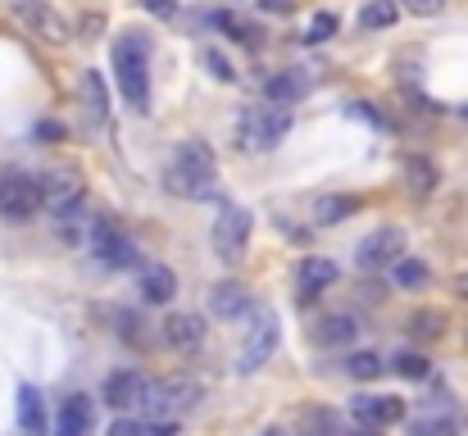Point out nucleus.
<instances>
[{"label": "nucleus", "instance_id": "obj_6", "mask_svg": "<svg viewBox=\"0 0 468 436\" xmlns=\"http://www.w3.org/2000/svg\"><path fill=\"white\" fill-rule=\"evenodd\" d=\"M405 259V227H373L364 242L355 246V268L360 273H382V268H396Z\"/></svg>", "mask_w": 468, "mask_h": 436}, {"label": "nucleus", "instance_id": "obj_24", "mask_svg": "<svg viewBox=\"0 0 468 436\" xmlns=\"http://www.w3.org/2000/svg\"><path fill=\"white\" fill-rule=\"evenodd\" d=\"M355 337H360L355 313H328V319L319 323V341H323V345H350Z\"/></svg>", "mask_w": 468, "mask_h": 436}, {"label": "nucleus", "instance_id": "obj_26", "mask_svg": "<svg viewBox=\"0 0 468 436\" xmlns=\"http://www.w3.org/2000/svg\"><path fill=\"white\" fill-rule=\"evenodd\" d=\"M214 28L223 32V36H232V42H242V46H255L259 42V28L250 23V19H242V14H214Z\"/></svg>", "mask_w": 468, "mask_h": 436}, {"label": "nucleus", "instance_id": "obj_40", "mask_svg": "<svg viewBox=\"0 0 468 436\" xmlns=\"http://www.w3.org/2000/svg\"><path fill=\"white\" fill-rule=\"evenodd\" d=\"M455 296H459V300H468V268L455 277Z\"/></svg>", "mask_w": 468, "mask_h": 436}, {"label": "nucleus", "instance_id": "obj_21", "mask_svg": "<svg viewBox=\"0 0 468 436\" xmlns=\"http://www.w3.org/2000/svg\"><path fill=\"white\" fill-rule=\"evenodd\" d=\"M350 214H360V201H355V195H319V201H314V223H319V227H337V223H345Z\"/></svg>", "mask_w": 468, "mask_h": 436}, {"label": "nucleus", "instance_id": "obj_1", "mask_svg": "<svg viewBox=\"0 0 468 436\" xmlns=\"http://www.w3.org/2000/svg\"><path fill=\"white\" fill-rule=\"evenodd\" d=\"M214 150L205 141H182L173 164L164 169V186L173 195H182V201H214Z\"/></svg>", "mask_w": 468, "mask_h": 436}, {"label": "nucleus", "instance_id": "obj_39", "mask_svg": "<svg viewBox=\"0 0 468 436\" xmlns=\"http://www.w3.org/2000/svg\"><path fill=\"white\" fill-rule=\"evenodd\" d=\"M36 137H46V141H59V137H64V128H59V123H36Z\"/></svg>", "mask_w": 468, "mask_h": 436}, {"label": "nucleus", "instance_id": "obj_17", "mask_svg": "<svg viewBox=\"0 0 468 436\" xmlns=\"http://www.w3.org/2000/svg\"><path fill=\"white\" fill-rule=\"evenodd\" d=\"M309 87H314V77H309L305 68H287V73H273L268 83H264V96L268 105H296L300 96H309Z\"/></svg>", "mask_w": 468, "mask_h": 436}, {"label": "nucleus", "instance_id": "obj_19", "mask_svg": "<svg viewBox=\"0 0 468 436\" xmlns=\"http://www.w3.org/2000/svg\"><path fill=\"white\" fill-rule=\"evenodd\" d=\"M19 432L23 436H46V400L32 382L19 386Z\"/></svg>", "mask_w": 468, "mask_h": 436}, {"label": "nucleus", "instance_id": "obj_7", "mask_svg": "<svg viewBox=\"0 0 468 436\" xmlns=\"http://www.w3.org/2000/svg\"><path fill=\"white\" fill-rule=\"evenodd\" d=\"M87 246H91V255H96L105 268H137V242H132L128 232L114 227L109 218H91Z\"/></svg>", "mask_w": 468, "mask_h": 436}, {"label": "nucleus", "instance_id": "obj_9", "mask_svg": "<svg viewBox=\"0 0 468 436\" xmlns=\"http://www.w3.org/2000/svg\"><path fill=\"white\" fill-rule=\"evenodd\" d=\"M42 210V182H32L23 173L0 178V218L5 223H28Z\"/></svg>", "mask_w": 468, "mask_h": 436}, {"label": "nucleus", "instance_id": "obj_2", "mask_svg": "<svg viewBox=\"0 0 468 436\" xmlns=\"http://www.w3.org/2000/svg\"><path fill=\"white\" fill-rule=\"evenodd\" d=\"M114 83L137 114L150 109V42L141 32L114 36Z\"/></svg>", "mask_w": 468, "mask_h": 436}, {"label": "nucleus", "instance_id": "obj_38", "mask_svg": "<svg viewBox=\"0 0 468 436\" xmlns=\"http://www.w3.org/2000/svg\"><path fill=\"white\" fill-rule=\"evenodd\" d=\"M259 10H264V14H291L296 0H259Z\"/></svg>", "mask_w": 468, "mask_h": 436}, {"label": "nucleus", "instance_id": "obj_12", "mask_svg": "<svg viewBox=\"0 0 468 436\" xmlns=\"http://www.w3.org/2000/svg\"><path fill=\"white\" fill-rule=\"evenodd\" d=\"M146 391H150V382L141 377V373H132V369H123V373H109L105 377V405L109 409H137V405H146Z\"/></svg>", "mask_w": 468, "mask_h": 436}, {"label": "nucleus", "instance_id": "obj_32", "mask_svg": "<svg viewBox=\"0 0 468 436\" xmlns=\"http://www.w3.org/2000/svg\"><path fill=\"white\" fill-rule=\"evenodd\" d=\"M201 64L210 68V77H214V83H237V68H232V59H227L223 51H214V46H210V51L201 55Z\"/></svg>", "mask_w": 468, "mask_h": 436}, {"label": "nucleus", "instance_id": "obj_13", "mask_svg": "<svg viewBox=\"0 0 468 436\" xmlns=\"http://www.w3.org/2000/svg\"><path fill=\"white\" fill-rule=\"evenodd\" d=\"M350 414L364 427H392V423L405 418V400H396V395H355V400H350Z\"/></svg>", "mask_w": 468, "mask_h": 436}, {"label": "nucleus", "instance_id": "obj_23", "mask_svg": "<svg viewBox=\"0 0 468 436\" xmlns=\"http://www.w3.org/2000/svg\"><path fill=\"white\" fill-rule=\"evenodd\" d=\"M396 23H401V0H369L360 10L364 32H382V28H396Z\"/></svg>", "mask_w": 468, "mask_h": 436}, {"label": "nucleus", "instance_id": "obj_41", "mask_svg": "<svg viewBox=\"0 0 468 436\" xmlns=\"http://www.w3.org/2000/svg\"><path fill=\"white\" fill-rule=\"evenodd\" d=\"M355 436H377V427H364V432H355Z\"/></svg>", "mask_w": 468, "mask_h": 436}, {"label": "nucleus", "instance_id": "obj_8", "mask_svg": "<svg viewBox=\"0 0 468 436\" xmlns=\"http://www.w3.org/2000/svg\"><path fill=\"white\" fill-rule=\"evenodd\" d=\"M196 400H201V382H191V377H164V382H150V391H146L150 423L173 418V414L191 409Z\"/></svg>", "mask_w": 468, "mask_h": 436}, {"label": "nucleus", "instance_id": "obj_18", "mask_svg": "<svg viewBox=\"0 0 468 436\" xmlns=\"http://www.w3.org/2000/svg\"><path fill=\"white\" fill-rule=\"evenodd\" d=\"M255 309V300H250V291L242 287V282H218L214 291H210V313L214 319H246V313Z\"/></svg>", "mask_w": 468, "mask_h": 436}, {"label": "nucleus", "instance_id": "obj_3", "mask_svg": "<svg viewBox=\"0 0 468 436\" xmlns=\"http://www.w3.org/2000/svg\"><path fill=\"white\" fill-rule=\"evenodd\" d=\"M291 123H296V118L282 105H250V109H242L237 141H242V150H273V146H282Z\"/></svg>", "mask_w": 468, "mask_h": 436}, {"label": "nucleus", "instance_id": "obj_29", "mask_svg": "<svg viewBox=\"0 0 468 436\" xmlns=\"http://www.w3.org/2000/svg\"><path fill=\"white\" fill-rule=\"evenodd\" d=\"M345 373L355 382H373V377H382V360L373 350H360V354H350V360H345Z\"/></svg>", "mask_w": 468, "mask_h": 436}, {"label": "nucleus", "instance_id": "obj_36", "mask_svg": "<svg viewBox=\"0 0 468 436\" xmlns=\"http://www.w3.org/2000/svg\"><path fill=\"white\" fill-rule=\"evenodd\" d=\"M446 10V0H409V14H423V19H432Z\"/></svg>", "mask_w": 468, "mask_h": 436}, {"label": "nucleus", "instance_id": "obj_43", "mask_svg": "<svg viewBox=\"0 0 468 436\" xmlns=\"http://www.w3.org/2000/svg\"><path fill=\"white\" fill-rule=\"evenodd\" d=\"M459 118H468V105H459Z\"/></svg>", "mask_w": 468, "mask_h": 436}, {"label": "nucleus", "instance_id": "obj_35", "mask_svg": "<svg viewBox=\"0 0 468 436\" xmlns=\"http://www.w3.org/2000/svg\"><path fill=\"white\" fill-rule=\"evenodd\" d=\"M141 10H146V14H155V19H173V14H178L173 0H141Z\"/></svg>", "mask_w": 468, "mask_h": 436}, {"label": "nucleus", "instance_id": "obj_22", "mask_svg": "<svg viewBox=\"0 0 468 436\" xmlns=\"http://www.w3.org/2000/svg\"><path fill=\"white\" fill-rule=\"evenodd\" d=\"M401 173H405V182H409V191H414V195H432V191H437V182H441L437 164H432V160H423V155H409V160L401 164Z\"/></svg>", "mask_w": 468, "mask_h": 436}, {"label": "nucleus", "instance_id": "obj_10", "mask_svg": "<svg viewBox=\"0 0 468 436\" xmlns=\"http://www.w3.org/2000/svg\"><path fill=\"white\" fill-rule=\"evenodd\" d=\"M87 195V182L77 169H55L51 178H42V210H51L55 218H68Z\"/></svg>", "mask_w": 468, "mask_h": 436}, {"label": "nucleus", "instance_id": "obj_37", "mask_svg": "<svg viewBox=\"0 0 468 436\" xmlns=\"http://www.w3.org/2000/svg\"><path fill=\"white\" fill-rule=\"evenodd\" d=\"M146 436H178V423H173V418H160V423H146Z\"/></svg>", "mask_w": 468, "mask_h": 436}, {"label": "nucleus", "instance_id": "obj_30", "mask_svg": "<svg viewBox=\"0 0 468 436\" xmlns=\"http://www.w3.org/2000/svg\"><path fill=\"white\" fill-rule=\"evenodd\" d=\"M337 28H341V19L332 14V10H319L314 19H309V28H305V42H332V36H337Z\"/></svg>", "mask_w": 468, "mask_h": 436}, {"label": "nucleus", "instance_id": "obj_27", "mask_svg": "<svg viewBox=\"0 0 468 436\" xmlns=\"http://www.w3.org/2000/svg\"><path fill=\"white\" fill-rule=\"evenodd\" d=\"M83 96H87V105H91V118L100 123V118L109 114V87H105V77H100L96 68L83 73Z\"/></svg>", "mask_w": 468, "mask_h": 436}, {"label": "nucleus", "instance_id": "obj_14", "mask_svg": "<svg viewBox=\"0 0 468 436\" xmlns=\"http://www.w3.org/2000/svg\"><path fill=\"white\" fill-rule=\"evenodd\" d=\"M164 341L178 354H196L205 345V319L201 313H169L164 319Z\"/></svg>", "mask_w": 468, "mask_h": 436}, {"label": "nucleus", "instance_id": "obj_42", "mask_svg": "<svg viewBox=\"0 0 468 436\" xmlns=\"http://www.w3.org/2000/svg\"><path fill=\"white\" fill-rule=\"evenodd\" d=\"M264 436H282V432H278V427H268V432H264Z\"/></svg>", "mask_w": 468, "mask_h": 436}, {"label": "nucleus", "instance_id": "obj_33", "mask_svg": "<svg viewBox=\"0 0 468 436\" xmlns=\"http://www.w3.org/2000/svg\"><path fill=\"white\" fill-rule=\"evenodd\" d=\"M414 436H459V432L450 418H423V423H414Z\"/></svg>", "mask_w": 468, "mask_h": 436}, {"label": "nucleus", "instance_id": "obj_28", "mask_svg": "<svg viewBox=\"0 0 468 436\" xmlns=\"http://www.w3.org/2000/svg\"><path fill=\"white\" fill-rule=\"evenodd\" d=\"M409 332H414L418 341H437V337L446 332V319H441L437 309H418L414 319H409Z\"/></svg>", "mask_w": 468, "mask_h": 436}, {"label": "nucleus", "instance_id": "obj_31", "mask_svg": "<svg viewBox=\"0 0 468 436\" xmlns=\"http://www.w3.org/2000/svg\"><path fill=\"white\" fill-rule=\"evenodd\" d=\"M396 373L409 377V382H423L427 373H432V364H427V354H418V350H401L396 354Z\"/></svg>", "mask_w": 468, "mask_h": 436}, {"label": "nucleus", "instance_id": "obj_15", "mask_svg": "<svg viewBox=\"0 0 468 436\" xmlns=\"http://www.w3.org/2000/svg\"><path fill=\"white\" fill-rule=\"evenodd\" d=\"M337 277H341V268H337L332 259H323V255H305V259L296 264V287H300L305 300L323 296V291L337 282Z\"/></svg>", "mask_w": 468, "mask_h": 436}, {"label": "nucleus", "instance_id": "obj_25", "mask_svg": "<svg viewBox=\"0 0 468 436\" xmlns=\"http://www.w3.org/2000/svg\"><path fill=\"white\" fill-rule=\"evenodd\" d=\"M392 282L401 287V291H418V287H427V282H432V268H427L423 259H401L396 268H392Z\"/></svg>", "mask_w": 468, "mask_h": 436}, {"label": "nucleus", "instance_id": "obj_11", "mask_svg": "<svg viewBox=\"0 0 468 436\" xmlns=\"http://www.w3.org/2000/svg\"><path fill=\"white\" fill-rule=\"evenodd\" d=\"M14 14H19L36 36H46V42H55V46H64L68 36H73V28L46 5V0H14Z\"/></svg>", "mask_w": 468, "mask_h": 436}, {"label": "nucleus", "instance_id": "obj_16", "mask_svg": "<svg viewBox=\"0 0 468 436\" xmlns=\"http://www.w3.org/2000/svg\"><path fill=\"white\" fill-rule=\"evenodd\" d=\"M96 427V400L91 395H68V400L59 405V418H55V436H87Z\"/></svg>", "mask_w": 468, "mask_h": 436}, {"label": "nucleus", "instance_id": "obj_4", "mask_svg": "<svg viewBox=\"0 0 468 436\" xmlns=\"http://www.w3.org/2000/svg\"><path fill=\"white\" fill-rule=\"evenodd\" d=\"M250 232H255V214L246 205H223L214 218V232H210V246L223 264H242L246 246H250Z\"/></svg>", "mask_w": 468, "mask_h": 436}, {"label": "nucleus", "instance_id": "obj_34", "mask_svg": "<svg viewBox=\"0 0 468 436\" xmlns=\"http://www.w3.org/2000/svg\"><path fill=\"white\" fill-rule=\"evenodd\" d=\"M105 436H146V423H137V418H128V414H119L109 427H105Z\"/></svg>", "mask_w": 468, "mask_h": 436}, {"label": "nucleus", "instance_id": "obj_5", "mask_svg": "<svg viewBox=\"0 0 468 436\" xmlns=\"http://www.w3.org/2000/svg\"><path fill=\"white\" fill-rule=\"evenodd\" d=\"M278 341H282V328H278V313L273 309H259L255 313V323L242 341V354H237V373L242 377H255L273 354H278Z\"/></svg>", "mask_w": 468, "mask_h": 436}, {"label": "nucleus", "instance_id": "obj_20", "mask_svg": "<svg viewBox=\"0 0 468 436\" xmlns=\"http://www.w3.org/2000/svg\"><path fill=\"white\" fill-rule=\"evenodd\" d=\"M178 296V273L164 268V264H150L141 268V300L146 305H169Z\"/></svg>", "mask_w": 468, "mask_h": 436}]
</instances>
